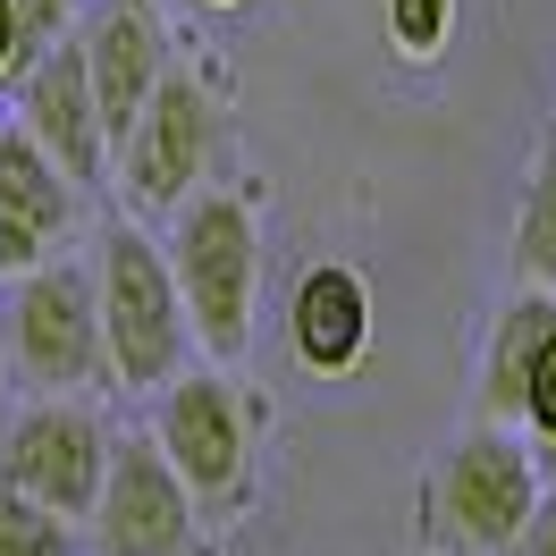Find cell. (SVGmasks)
Segmentation results:
<instances>
[{"label":"cell","mask_w":556,"mask_h":556,"mask_svg":"<svg viewBox=\"0 0 556 556\" xmlns=\"http://www.w3.org/2000/svg\"><path fill=\"white\" fill-rule=\"evenodd\" d=\"M9 9H17V68L42 60L51 42H68L76 17H85V0H9ZM17 68H9V76H17Z\"/></svg>","instance_id":"e0dca14e"},{"label":"cell","mask_w":556,"mask_h":556,"mask_svg":"<svg viewBox=\"0 0 556 556\" xmlns=\"http://www.w3.org/2000/svg\"><path fill=\"white\" fill-rule=\"evenodd\" d=\"M287 346L304 371L320 380H346L354 363L371 354V278L354 262H304L295 270V295H287Z\"/></svg>","instance_id":"7c38bea8"},{"label":"cell","mask_w":556,"mask_h":556,"mask_svg":"<svg viewBox=\"0 0 556 556\" xmlns=\"http://www.w3.org/2000/svg\"><path fill=\"white\" fill-rule=\"evenodd\" d=\"M540 497V464L531 439L506 421H472L421 472V548L430 556H506Z\"/></svg>","instance_id":"277c9868"},{"label":"cell","mask_w":556,"mask_h":556,"mask_svg":"<svg viewBox=\"0 0 556 556\" xmlns=\"http://www.w3.org/2000/svg\"><path fill=\"white\" fill-rule=\"evenodd\" d=\"M506 556H556V481H540V497H531L522 531L506 540Z\"/></svg>","instance_id":"ac0fdd59"},{"label":"cell","mask_w":556,"mask_h":556,"mask_svg":"<svg viewBox=\"0 0 556 556\" xmlns=\"http://www.w3.org/2000/svg\"><path fill=\"white\" fill-rule=\"evenodd\" d=\"M0 556H85V522L51 515L35 497L0 489Z\"/></svg>","instance_id":"5bb4252c"},{"label":"cell","mask_w":556,"mask_h":556,"mask_svg":"<svg viewBox=\"0 0 556 556\" xmlns=\"http://www.w3.org/2000/svg\"><path fill=\"white\" fill-rule=\"evenodd\" d=\"M76 51H85V85H93V110H102V136L118 143L127 118H136V102L177 60L169 17H161V0H85Z\"/></svg>","instance_id":"30bf717a"},{"label":"cell","mask_w":556,"mask_h":556,"mask_svg":"<svg viewBox=\"0 0 556 556\" xmlns=\"http://www.w3.org/2000/svg\"><path fill=\"white\" fill-rule=\"evenodd\" d=\"M0 118L26 127L76 186H102V177H110V136H102V110H93V85H85V51H76V35L51 42L42 60H26V68L0 85Z\"/></svg>","instance_id":"9c48e42d"},{"label":"cell","mask_w":556,"mask_h":556,"mask_svg":"<svg viewBox=\"0 0 556 556\" xmlns=\"http://www.w3.org/2000/svg\"><path fill=\"white\" fill-rule=\"evenodd\" d=\"M76 211H85V186H76L26 127L0 118V278H17V270H35V262H51V253H68Z\"/></svg>","instance_id":"8fae6325"},{"label":"cell","mask_w":556,"mask_h":556,"mask_svg":"<svg viewBox=\"0 0 556 556\" xmlns=\"http://www.w3.org/2000/svg\"><path fill=\"white\" fill-rule=\"evenodd\" d=\"M85 548L93 556H211L203 506L186 497L169 455L152 447V430H110L102 489L85 506Z\"/></svg>","instance_id":"52a82bcc"},{"label":"cell","mask_w":556,"mask_h":556,"mask_svg":"<svg viewBox=\"0 0 556 556\" xmlns=\"http://www.w3.org/2000/svg\"><path fill=\"white\" fill-rule=\"evenodd\" d=\"M0 405H9V354H0Z\"/></svg>","instance_id":"ffe728a7"},{"label":"cell","mask_w":556,"mask_h":556,"mask_svg":"<svg viewBox=\"0 0 556 556\" xmlns=\"http://www.w3.org/2000/svg\"><path fill=\"white\" fill-rule=\"evenodd\" d=\"M506 262H515V287H556V136L531 152V177H522Z\"/></svg>","instance_id":"4fadbf2b"},{"label":"cell","mask_w":556,"mask_h":556,"mask_svg":"<svg viewBox=\"0 0 556 556\" xmlns=\"http://www.w3.org/2000/svg\"><path fill=\"white\" fill-rule=\"evenodd\" d=\"M9 68H17V9L0 0V85H9Z\"/></svg>","instance_id":"d6986e66"},{"label":"cell","mask_w":556,"mask_h":556,"mask_svg":"<svg viewBox=\"0 0 556 556\" xmlns=\"http://www.w3.org/2000/svg\"><path fill=\"white\" fill-rule=\"evenodd\" d=\"M380 9H388V42L405 60H439L455 42V17H464V0H380Z\"/></svg>","instance_id":"2e32d148"},{"label":"cell","mask_w":556,"mask_h":556,"mask_svg":"<svg viewBox=\"0 0 556 556\" xmlns=\"http://www.w3.org/2000/svg\"><path fill=\"white\" fill-rule=\"evenodd\" d=\"M506 430H522L531 447H556V329L531 346V363H522L515 380V414H506Z\"/></svg>","instance_id":"9a60e30c"},{"label":"cell","mask_w":556,"mask_h":556,"mask_svg":"<svg viewBox=\"0 0 556 556\" xmlns=\"http://www.w3.org/2000/svg\"><path fill=\"white\" fill-rule=\"evenodd\" d=\"M203 9H244V0H203Z\"/></svg>","instance_id":"44dd1931"},{"label":"cell","mask_w":556,"mask_h":556,"mask_svg":"<svg viewBox=\"0 0 556 556\" xmlns=\"http://www.w3.org/2000/svg\"><path fill=\"white\" fill-rule=\"evenodd\" d=\"M211 152H219V85L194 60H169L161 85L136 102L127 136L110 143V169H118V194L136 219H169L211 177Z\"/></svg>","instance_id":"8992f818"},{"label":"cell","mask_w":556,"mask_h":556,"mask_svg":"<svg viewBox=\"0 0 556 556\" xmlns=\"http://www.w3.org/2000/svg\"><path fill=\"white\" fill-rule=\"evenodd\" d=\"M161 253H169L194 354H203V363H237V354L253 346V313H262V203H253L244 186H211L203 177V186L169 211Z\"/></svg>","instance_id":"6da1fadb"},{"label":"cell","mask_w":556,"mask_h":556,"mask_svg":"<svg viewBox=\"0 0 556 556\" xmlns=\"http://www.w3.org/2000/svg\"><path fill=\"white\" fill-rule=\"evenodd\" d=\"M110 421L93 396H17L0 405V489L35 497L51 515L85 522L93 489H102Z\"/></svg>","instance_id":"ba28073f"},{"label":"cell","mask_w":556,"mask_h":556,"mask_svg":"<svg viewBox=\"0 0 556 556\" xmlns=\"http://www.w3.org/2000/svg\"><path fill=\"white\" fill-rule=\"evenodd\" d=\"M0 354H9V388H26V396H93V388H110L93 262L51 253L35 270L0 278Z\"/></svg>","instance_id":"5b68a950"},{"label":"cell","mask_w":556,"mask_h":556,"mask_svg":"<svg viewBox=\"0 0 556 556\" xmlns=\"http://www.w3.org/2000/svg\"><path fill=\"white\" fill-rule=\"evenodd\" d=\"M93 313H102L110 388H127V396H152L161 380H177L194 363V329L177 304L169 253L143 219H110L93 237Z\"/></svg>","instance_id":"7a4b0ae2"},{"label":"cell","mask_w":556,"mask_h":556,"mask_svg":"<svg viewBox=\"0 0 556 556\" xmlns=\"http://www.w3.org/2000/svg\"><path fill=\"white\" fill-rule=\"evenodd\" d=\"M152 447L169 455V472L186 497L203 506V522H228L253 506V472H262V421L253 396L228 380V363H186L177 380L152 388Z\"/></svg>","instance_id":"3957f363"}]
</instances>
